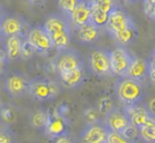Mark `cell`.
<instances>
[{
    "label": "cell",
    "instance_id": "cell-1",
    "mask_svg": "<svg viewBox=\"0 0 155 143\" xmlns=\"http://www.w3.org/2000/svg\"><path fill=\"white\" fill-rule=\"evenodd\" d=\"M116 94L120 103L124 106L139 104L144 98L142 82H138L127 76H120L116 83Z\"/></svg>",
    "mask_w": 155,
    "mask_h": 143
},
{
    "label": "cell",
    "instance_id": "cell-2",
    "mask_svg": "<svg viewBox=\"0 0 155 143\" xmlns=\"http://www.w3.org/2000/svg\"><path fill=\"white\" fill-rule=\"evenodd\" d=\"M28 91L35 100L49 101L56 98L61 92L58 83L48 79H35L29 81Z\"/></svg>",
    "mask_w": 155,
    "mask_h": 143
},
{
    "label": "cell",
    "instance_id": "cell-3",
    "mask_svg": "<svg viewBox=\"0 0 155 143\" xmlns=\"http://www.w3.org/2000/svg\"><path fill=\"white\" fill-rule=\"evenodd\" d=\"M54 67L58 73L66 72V71L74 70L78 68L84 67L82 56L77 50L71 48L58 50V55L54 60Z\"/></svg>",
    "mask_w": 155,
    "mask_h": 143
},
{
    "label": "cell",
    "instance_id": "cell-4",
    "mask_svg": "<svg viewBox=\"0 0 155 143\" xmlns=\"http://www.w3.org/2000/svg\"><path fill=\"white\" fill-rule=\"evenodd\" d=\"M134 54L123 46H118L114 50L110 51V71L113 74L118 76H125Z\"/></svg>",
    "mask_w": 155,
    "mask_h": 143
},
{
    "label": "cell",
    "instance_id": "cell-5",
    "mask_svg": "<svg viewBox=\"0 0 155 143\" xmlns=\"http://www.w3.org/2000/svg\"><path fill=\"white\" fill-rule=\"evenodd\" d=\"M132 26H135V22L131 15L122 8L115 7L108 15V20L105 28L113 37Z\"/></svg>",
    "mask_w": 155,
    "mask_h": 143
},
{
    "label": "cell",
    "instance_id": "cell-6",
    "mask_svg": "<svg viewBox=\"0 0 155 143\" xmlns=\"http://www.w3.org/2000/svg\"><path fill=\"white\" fill-rule=\"evenodd\" d=\"M88 65L91 71L95 74L99 75V76L110 75L112 73L110 51L103 49L94 50L88 56Z\"/></svg>",
    "mask_w": 155,
    "mask_h": 143
},
{
    "label": "cell",
    "instance_id": "cell-7",
    "mask_svg": "<svg viewBox=\"0 0 155 143\" xmlns=\"http://www.w3.org/2000/svg\"><path fill=\"white\" fill-rule=\"evenodd\" d=\"M27 41L33 46L36 52H39V53H46L53 49V45H52L49 34L43 26L35 27L29 30L27 34Z\"/></svg>",
    "mask_w": 155,
    "mask_h": 143
},
{
    "label": "cell",
    "instance_id": "cell-8",
    "mask_svg": "<svg viewBox=\"0 0 155 143\" xmlns=\"http://www.w3.org/2000/svg\"><path fill=\"white\" fill-rule=\"evenodd\" d=\"M108 129L104 123L97 122L94 124H87L86 127L81 132L82 143H105Z\"/></svg>",
    "mask_w": 155,
    "mask_h": 143
},
{
    "label": "cell",
    "instance_id": "cell-9",
    "mask_svg": "<svg viewBox=\"0 0 155 143\" xmlns=\"http://www.w3.org/2000/svg\"><path fill=\"white\" fill-rule=\"evenodd\" d=\"M70 22L71 27L82 26L87 22H91V0H80L77 7L73 9L69 15L66 16Z\"/></svg>",
    "mask_w": 155,
    "mask_h": 143
},
{
    "label": "cell",
    "instance_id": "cell-10",
    "mask_svg": "<svg viewBox=\"0 0 155 143\" xmlns=\"http://www.w3.org/2000/svg\"><path fill=\"white\" fill-rule=\"evenodd\" d=\"M104 124L110 132H121L130 124V119L124 109L114 108L104 117Z\"/></svg>",
    "mask_w": 155,
    "mask_h": 143
},
{
    "label": "cell",
    "instance_id": "cell-11",
    "mask_svg": "<svg viewBox=\"0 0 155 143\" xmlns=\"http://www.w3.org/2000/svg\"><path fill=\"white\" fill-rule=\"evenodd\" d=\"M0 26L2 29L5 36H13V35H22L26 28V21L18 15L3 16L0 21Z\"/></svg>",
    "mask_w": 155,
    "mask_h": 143
},
{
    "label": "cell",
    "instance_id": "cell-12",
    "mask_svg": "<svg viewBox=\"0 0 155 143\" xmlns=\"http://www.w3.org/2000/svg\"><path fill=\"white\" fill-rule=\"evenodd\" d=\"M67 123L65 118L58 112H53L52 115L49 113L48 122L46 124L45 132L52 139H55L62 135L67 134Z\"/></svg>",
    "mask_w": 155,
    "mask_h": 143
},
{
    "label": "cell",
    "instance_id": "cell-13",
    "mask_svg": "<svg viewBox=\"0 0 155 143\" xmlns=\"http://www.w3.org/2000/svg\"><path fill=\"white\" fill-rule=\"evenodd\" d=\"M124 110L130 119V123L137 126L138 128L143 126L152 118L149 113L146 105H140V103L131 105V106H125Z\"/></svg>",
    "mask_w": 155,
    "mask_h": 143
},
{
    "label": "cell",
    "instance_id": "cell-14",
    "mask_svg": "<svg viewBox=\"0 0 155 143\" xmlns=\"http://www.w3.org/2000/svg\"><path fill=\"white\" fill-rule=\"evenodd\" d=\"M8 93L13 98L22 96L29 88V81L21 74H13L8 77L5 82Z\"/></svg>",
    "mask_w": 155,
    "mask_h": 143
},
{
    "label": "cell",
    "instance_id": "cell-15",
    "mask_svg": "<svg viewBox=\"0 0 155 143\" xmlns=\"http://www.w3.org/2000/svg\"><path fill=\"white\" fill-rule=\"evenodd\" d=\"M125 76L131 77V79L136 80L138 82H143L147 77H149L148 60H143V58L134 56Z\"/></svg>",
    "mask_w": 155,
    "mask_h": 143
},
{
    "label": "cell",
    "instance_id": "cell-16",
    "mask_svg": "<svg viewBox=\"0 0 155 143\" xmlns=\"http://www.w3.org/2000/svg\"><path fill=\"white\" fill-rule=\"evenodd\" d=\"M44 29L47 31L49 35L58 33L60 31L71 30V24L68 18L63 14H51L46 18L43 24Z\"/></svg>",
    "mask_w": 155,
    "mask_h": 143
},
{
    "label": "cell",
    "instance_id": "cell-17",
    "mask_svg": "<svg viewBox=\"0 0 155 143\" xmlns=\"http://www.w3.org/2000/svg\"><path fill=\"white\" fill-rule=\"evenodd\" d=\"M77 35L78 38L82 44H93L99 39L101 35V29L98 28L93 22H87L82 26L78 27Z\"/></svg>",
    "mask_w": 155,
    "mask_h": 143
},
{
    "label": "cell",
    "instance_id": "cell-18",
    "mask_svg": "<svg viewBox=\"0 0 155 143\" xmlns=\"http://www.w3.org/2000/svg\"><path fill=\"white\" fill-rule=\"evenodd\" d=\"M84 75V67L74 69V70L66 71V72L58 73L62 85L67 88H74L77 86H80L83 83Z\"/></svg>",
    "mask_w": 155,
    "mask_h": 143
},
{
    "label": "cell",
    "instance_id": "cell-19",
    "mask_svg": "<svg viewBox=\"0 0 155 143\" xmlns=\"http://www.w3.org/2000/svg\"><path fill=\"white\" fill-rule=\"evenodd\" d=\"M22 43H24L22 35H13L8 37L5 43V53H7L8 60H15L20 57Z\"/></svg>",
    "mask_w": 155,
    "mask_h": 143
},
{
    "label": "cell",
    "instance_id": "cell-20",
    "mask_svg": "<svg viewBox=\"0 0 155 143\" xmlns=\"http://www.w3.org/2000/svg\"><path fill=\"white\" fill-rule=\"evenodd\" d=\"M139 137L142 141L155 143V119L151 118L143 126L139 127Z\"/></svg>",
    "mask_w": 155,
    "mask_h": 143
},
{
    "label": "cell",
    "instance_id": "cell-21",
    "mask_svg": "<svg viewBox=\"0 0 155 143\" xmlns=\"http://www.w3.org/2000/svg\"><path fill=\"white\" fill-rule=\"evenodd\" d=\"M108 15H110L108 13L102 11L101 9H99L98 7H96L95 5L91 3V21L93 22L94 24H96L98 28H100V29L105 28L106 24H107V20H108Z\"/></svg>",
    "mask_w": 155,
    "mask_h": 143
},
{
    "label": "cell",
    "instance_id": "cell-22",
    "mask_svg": "<svg viewBox=\"0 0 155 143\" xmlns=\"http://www.w3.org/2000/svg\"><path fill=\"white\" fill-rule=\"evenodd\" d=\"M49 112L45 110H37L33 112L30 117V123L32 127L36 129H45L46 124L48 122Z\"/></svg>",
    "mask_w": 155,
    "mask_h": 143
},
{
    "label": "cell",
    "instance_id": "cell-23",
    "mask_svg": "<svg viewBox=\"0 0 155 143\" xmlns=\"http://www.w3.org/2000/svg\"><path fill=\"white\" fill-rule=\"evenodd\" d=\"M114 108V101H113V99L110 96H102L98 101L97 109L99 111L100 115H102V117H105L106 115H108Z\"/></svg>",
    "mask_w": 155,
    "mask_h": 143
},
{
    "label": "cell",
    "instance_id": "cell-24",
    "mask_svg": "<svg viewBox=\"0 0 155 143\" xmlns=\"http://www.w3.org/2000/svg\"><path fill=\"white\" fill-rule=\"evenodd\" d=\"M58 1V7L63 15L67 16L73 11L80 0H56Z\"/></svg>",
    "mask_w": 155,
    "mask_h": 143
},
{
    "label": "cell",
    "instance_id": "cell-25",
    "mask_svg": "<svg viewBox=\"0 0 155 143\" xmlns=\"http://www.w3.org/2000/svg\"><path fill=\"white\" fill-rule=\"evenodd\" d=\"M0 118H1V120H2L5 123L11 124L16 121L17 115H16L15 110H14L13 108H11V107H9V106H5L0 109Z\"/></svg>",
    "mask_w": 155,
    "mask_h": 143
},
{
    "label": "cell",
    "instance_id": "cell-26",
    "mask_svg": "<svg viewBox=\"0 0 155 143\" xmlns=\"http://www.w3.org/2000/svg\"><path fill=\"white\" fill-rule=\"evenodd\" d=\"M121 134L130 141H135L137 139H139V128L137 126L133 125V124L130 123L121 132Z\"/></svg>",
    "mask_w": 155,
    "mask_h": 143
},
{
    "label": "cell",
    "instance_id": "cell-27",
    "mask_svg": "<svg viewBox=\"0 0 155 143\" xmlns=\"http://www.w3.org/2000/svg\"><path fill=\"white\" fill-rule=\"evenodd\" d=\"M133 141H130L123 136L121 132H110L108 130L107 137H106L105 143H132Z\"/></svg>",
    "mask_w": 155,
    "mask_h": 143
},
{
    "label": "cell",
    "instance_id": "cell-28",
    "mask_svg": "<svg viewBox=\"0 0 155 143\" xmlns=\"http://www.w3.org/2000/svg\"><path fill=\"white\" fill-rule=\"evenodd\" d=\"M84 120L86 124H94L100 122V113L97 108H87L84 111Z\"/></svg>",
    "mask_w": 155,
    "mask_h": 143
},
{
    "label": "cell",
    "instance_id": "cell-29",
    "mask_svg": "<svg viewBox=\"0 0 155 143\" xmlns=\"http://www.w3.org/2000/svg\"><path fill=\"white\" fill-rule=\"evenodd\" d=\"M91 2L93 5H95L96 7H98L99 9H101L102 11L106 12L108 14L116 7L114 0H91Z\"/></svg>",
    "mask_w": 155,
    "mask_h": 143
},
{
    "label": "cell",
    "instance_id": "cell-30",
    "mask_svg": "<svg viewBox=\"0 0 155 143\" xmlns=\"http://www.w3.org/2000/svg\"><path fill=\"white\" fill-rule=\"evenodd\" d=\"M36 53V50L33 48V46L29 43L27 39H24V43H22L21 47V55L20 57H22L24 60H29L33 56V54Z\"/></svg>",
    "mask_w": 155,
    "mask_h": 143
},
{
    "label": "cell",
    "instance_id": "cell-31",
    "mask_svg": "<svg viewBox=\"0 0 155 143\" xmlns=\"http://www.w3.org/2000/svg\"><path fill=\"white\" fill-rule=\"evenodd\" d=\"M148 64H149V77L150 80L155 83V56L151 55L150 58L148 60Z\"/></svg>",
    "mask_w": 155,
    "mask_h": 143
},
{
    "label": "cell",
    "instance_id": "cell-32",
    "mask_svg": "<svg viewBox=\"0 0 155 143\" xmlns=\"http://www.w3.org/2000/svg\"><path fill=\"white\" fill-rule=\"evenodd\" d=\"M0 143H13L11 134L3 128H0Z\"/></svg>",
    "mask_w": 155,
    "mask_h": 143
},
{
    "label": "cell",
    "instance_id": "cell-33",
    "mask_svg": "<svg viewBox=\"0 0 155 143\" xmlns=\"http://www.w3.org/2000/svg\"><path fill=\"white\" fill-rule=\"evenodd\" d=\"M54 143H74V140H73V138L70 135L65 134V135H62V136L58 137V138H55Z\"/></svg>",
    "mask_w": 155,
    "mask_h": 143
},
{
    "label": "cell",
    "instance_id": "cell-34",
    "mask_svg": "<svg viewBox=\"0 0 155 143\" xmlns=\"http://www.w3.org/2000/svg\"><path fill=\"white\" fill-rule=\"evenodd\" d=\"M8 56H7V53L5 51L0 49V73L2 72L5 70V64L8 62Z\"/></svg>",
    "mask_w": 155,
    "mask_h": 143
},
{
    "label": "cell",
    "instance_id": "cell-35",
    "mask_svg": "<svg viewBox=\"0 0 155 143\" xmlns=\"http://www.w3.org/2000/svg\"><path fill=\"white\" fill-rule=\"evenodd\" d=\"M146 107H147V109H148L151 117L155 119V98L151 99V100L148 102V104L146 105Z\"/></svg>",
    "mask_w": 155,
    "mask_h": 143
},
{
    "label": "cell",
    "instance_id": "cell-36",
    "mask_svg": "<svg viewBox=\"0 0 155 143\" xmlns=\"http://www.w3.org/2000/svg\"><path fill=\"white\" fill-rule=\"evenodd\" d=\"M143 5H144V13L147 15L151 11V9L155 5V0H143Z\"/></svg>",
    "mask_w": 155,
    "mask_h": 143
},
{
    "label": "cell",
    "instance_id": "cell-37",
    "mask_svg": "<svg viewBox=\"0 0 155 143\" xmlns=\"http://www.w3.org/2000/svg\"><path fill=\"white\" fill-rule=\"evenodd\" d=\"M26 1L32 5H41L45 2L46 0H26Z\"/></svg>",
    "mask_w": 155,
    "mask_h": 143
},
{
    "label": "cell",
    "instance_id": "cell-38",
    "mask_svg": "<svg viewBox=\"0 0 155 143\" xmlns=\"http://www.w3.org/2000/svg\"><path fill=\"white\" fill-rule=\"evenodd\" d=\"M147 16H149L150 18H152L153 20H155V5L151 9V11L147 14Z\"/></svg>",
    "mask_w": 155,
    "mask_h": 143
},
{
    "label": "cell",
    "instance_id": "cell-39",
    "mask_svg": "<svg viewBox=\"0 0 155 143\" xmlns=\"http://www.w3.org/2000/svg\"><path fill=\"white\" fill-rule=\"evenodd\" d=\"M121 2L125 3V5H133V3L137 2L138 0H120Z\"/></svg>",
    "mask_w": 155,
    "mask_h": 143
},
{
    "label": "cell",
    "instance_id": "cell-40",
    "mask_svg": "<svg viewBox=\"0 0 155 143\" xmlns=\"http://www.w3.org/2000/svg\"><path fill=\"white\" fill-rule=\"evenodd\" d=\"M3 36V33H2V29H1V26H0V38Z\"/></svg>",
    "mask_w": 155,
    "mask_h": 143
},
{
    "label": "cell",
    "instance_id": "cell-41",
    "mask_svg": "<svg viewBox=\"0 0 155 143\" xmlns=\"http://www.w3.org/2000/svg\"><path fill=\"white\" fill-rule=\"evenodd\" d=\"M2 18H3V14H2V12H1V9H0V21H1Z\"/></svg>",
    "mask_w": 155,
    "mask_h": 143
},
{
    "label": "cell",
    "instance_id": "cell-42",
    "mask_svg": "<svg viewBox=\"0 0 155 143\" xmlns=\"http://www.w3.org/2000/svg\"><path fill=\"white\" fill-rule=\"evenodd\" d=\"M140 139V138H139ZM139 139H137V140H135V141H133L132 143H139Z\"/></svg>",
    "mask_w": 155,
    "mask_h": 143
},
{
    "label": "cell",
    "instance_id": "cell-43",
    "mask_svg": "<svg viewBox=\"0 0 155 143\" xmlns=\"http://www.w3.org/2000/svg\"><path fill=\"white\" fill-rule=\"evenodd\" d=\"M152 55H154V56H155V50H154V51H153V53H152Z\"/></svg>",
    "mask_w": 155,
    "mask_h": 143
}]
</instances>
